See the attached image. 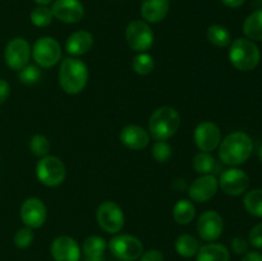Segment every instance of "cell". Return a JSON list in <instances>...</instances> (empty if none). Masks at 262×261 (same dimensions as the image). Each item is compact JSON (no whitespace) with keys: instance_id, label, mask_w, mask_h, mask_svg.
Listing matches in <instances>:
<instances>
[{"instance_id":"f1b7e54d","label":"cell","mask_w":262,"mask_h":261,"mask_svg":"<svg viewBox=\"0 0 262 261\" xmlns=\"http://www.w3.org/2000/svg\"><path fill=\"white\" fill-rule=\"evenodd\" d=\"M154 67H155V63H154V58L145 53H140L133 58L132 61V68L133 71L136 72L140 76H147L151 72L154 71Z\"/></svg>"},{"instance_id":"ba28073f","label":"cell","mask_w":262,"mask_h":261,"mask_svg":"<svg viewBox=\"0 0 262 261\" xmlns=\"http://www.w3.org/2000/svg\"><path fill=\"white\" fill-rule=\"evenodd\" d=\"M109 250L120 261H135L143 253V245L130 234H117L110 240Z\"/></svg>"},{"instance_id":"f546056e","label":"cell","mask_w":262,"mask_h":261,"mask_svg":"<svg viewBox=\"0 0 262 261\" xmlns=\"http://www.w3.org/2000/svg\"><path fill=\"white\" fill-rule=\"evenodd\" d=\"M192 164H193V169L199 174H210L215 166V159L210 153L200 151L194 155Z\"/></svg>"},{"instance_id":"7a4b0ae2","label":"cell","mask_w":262,"mask_h":261,"mask_svg":"<svg viewBox=\"0 0 262 261\" xmlns=\"http://www.w3.org/2000/svg\"><path fill=\"white\" fill-rule=\"evenodd\" d=\"M89 82V68L77 58H67L59 68V84L69 95H77L86 87Z\"/></svg>"},{"instance_id":"277c9868","label":"cell","mask_w":262,"mask_h":261,"mask_svg":"<svg viewBox=\"0 0 262 261\" xmlns=\"http://www.w3.org/2000/svg\"><path fill=\"white\" fill-rule=\"evenodd\" d=\"M260 49L253 41L248 38H237L230 42L229 61L238 71H253L260 63Z\"/></svg>"},{"instance_id":"83f0119b","label":"cell","mask_w":262,"mask_h":261,"mask_svg":"<svg viewBox=\"0 0 262 261\" xmlns=\"http://www.w3.org/2000/svg\"><path fill=\"white\" fill-rule=\"evenodd\" d=\"M30 19L33 26L43 28L51 25V22L54 19V15L51 13L50 8H48L46 5H37V8H35L31 12Z\"/></svg>"},{"instance_id":"74e56055","label":"cell","mask_w":262,"mask_h":261,"mask_svg":"<svg viewBox=\"0 0 262 261\" xmlns=\"http://www.w3.org/2000/svg\"><path fill=\"white\" fill-rule=\"evenodd\" d=\"M10 95V86L5 79L0 78V105L4 104Z\"/></svg>"},{"instance_id":"ffe728a7","label":"cell","mask_w":262,"mask_h":261,"mask_svg":"<svg viewBox=\"0 0 262 261\" xmlns=\"http://www.w3.org/2000/svg\"><path fill=\"white\" fill-rule=\"evenodd\" d=\"M169 0H143L141 4V15L147 23H159L169 13Z\"/></svg>"},{"instance_id":"2e32d148","label":"cell","mask_w":262,"mask_h":261,"mask_svg":"<svg viewBox=\"0 0 262 261\" xmlns=\"http://www.w3.org/2000/svg\"><path fill=\"white\" fill-rule=\"evenodd\" d=\"M50 9L54 18L63 23H77L84 15L83 4L79 0H54Z\"/></svg>"},{"instance_id":"4fadbf2b","label":"cell","mask_w":262,"mask_h":261,"mask_svg":"<svg viewBox=\"0 0 262 261\" xmlns=\"http://www.w3.org/2000/svg\"><path fill=\"white\" fill-rule=\"evenodd\" d=\"M20 219L26 227L31 229L42 227L43 223L46 222L48 217V210H46L45 204L40 199L36 197H30L25 200L20 205Z\"/></svg>"},{"instance_id":"484cf974","label":"cell","mask_w":262,"mask_h":261,"mask_svg":"<svg viewBox=\"0 0 262 261\" xmlns=\"http://www.w3.org/2000/svg\"><path fill=\"white\" fill-rule=\"evenodd\" d=\"M176 251L182 257L191 258L197 253L200 248V243L196 237L191 234H181L176 240Z\"/></svg>"},{"instance_id":"4dcf8cb0","label":"cell","mask_w":262,"mask_h":261,"mask_svg":"<svg viewBox=\"0 0 262 261\" xmlns=\"http://www.w3.org/2000/svg\"><path fill=\"white\" fill-rule=\"evenodd\" d=\"M50 141L48 137L42 135H35L30 140V150L31 153L38 158H43L49 154L50 151Z\"/></svg>"},{"instance_id":"603a6c76","label":"cell","mask_w":262,"mask_h":261,"mask_svg":"<svg viewBox=\"0 0 262 261\" xmlns=\"http://www.w3.org/2000/svg\"><path fill=\"white\" fill-rule=\"evenodd\" d=\"M243 32L251 41H262V9L255 10L246 18Z\"/></svg>"},{"instance_id":"44dd1931","label":"cell","mask_w":262,"mask_h":261,"mask_svg":"<svg viewBox=\"0 0 262 261\" xmlns=\"http://www.w3.org/2000/svg\"><path fill=\"white\" fill-rule=\"evenodd\" d=\"M196 261H229V250L220 243H209L199 248Z\"/></svg>"},{"instance_id":"6da1fadb","label":"cell","mask_w":262,"mask_h":261,"mask_svg":"<svg viewBox=\"0 0 262 261\" xmlns=\"http://www.w3.org/2000/svg\"><path fill=\"white\" fill-rule=\"evenodd\" d=\"M253 151V142L245 132L228 135L219 145V158L223 164L237 166L246 163Z\"/></svg>"},{"instance_id":"1f68e13d","label":"cell","mask_w":262,"mask_h":261,"mask_svg":"<svg viewBox=\"0 0 262 261\" xmlns=\"http://www.w3.org/2000/svg\"><path fill=\"white\" fill-rule=\"evenodd\" d=\"M18 78L25 84H33L41 78L40 67L33 66V64H27L18 72Z\"/></svg>"},{"instance_id":"8d00e7d4","label":"cell","mask_w":262,"mask_h":261,"mask_svg":"<svg viewBox=\"0 0 262 261\" xmlns=\"http://www.w3.org/2000/svg\"><path fill=\"white\" fill-rule=\"evenodd\" d=\"M140 261H164V255L159 250H150L141 255Z\"/></svg>"},{"instance_id":"836d02e7","label":"cell","mask_w":262,"mask_h":261,"mask_svg":"<svg viewBox=\"0 0 262 261\" xmlns=\"http://www.w3.org/2000/svg\"><path fill=\"white\" fill-rule=\"evenodd\" d=\"M152 156L159 163H166L171 158V147L166 141H156L152 146Z\"/></svg>"},{"instance_id":"5b68a950","label":"cell","mask_w":262,"mask_h":261,"mask_svg":"<svg viewBox=\"0 0 262 261\" xmlns=\"http://www.w3.org/2000/svg\"><path fill=\"white\" fill-rule=\"evenodd\" d=\"M67 169L63 161L56 156L46 155L36 164V177L48 187H58L64 182Z\"/></svg>"},{"instance_id":"ee69618b","label":"cell","mask_w":262,"mask_h":261,"mask_svg":"<svg viewBox=\"0 0 262 261\" xmlns=\"http://www.w3.org/2000/svg\"><path fill=\"white\" fill-rule=\"evenodd\" d=\"M79 261H81V260H79Z\"/></svg>"},{"instance_id":"ac0fdd59","label":"cell","mask_w":262,"mask_h":261,"mask_svg":"<svg viewBox=\"0 0 262 261\" xmlns=\"http://www.w3.org/2000/svg\"><path fill=\"white\" fill-rule=\"evenodd\" d=\"M120 142L130 150H143L150 143V133L142 127L128 124L120 130Z\"/></svg>"},{"instance_id":"9c48e42d","label":"cell","mask_w":262,"mask_h":261,"mask_svg":"<svg viewBox=\"0 0 262 261\" xmlns=\"http://www.w3.org/2000/svg\"><path fill=\"white\" fill-rule=\"evenodd\" d=\"M32 56L40 68H51L56 66L61 58L60 44L54 37L43 36L33 44Z\"/></svg>"},{"instance_id":"7c38bea8","label":"cell","mask_w":262,"mask_h":261,"mask_svg":"<svg viewBox=\"0 0 262 261\" xmlns=\"http://www.w3.org/2000/svg\"><path fill=\"white\" fill-rule=\"evenodd\" d=\"M196 228L200 238H202L206 242H214L223 234L224 220L220 216L219 212L209 210V211H205L200 215Z\"/></svg>"},{"instance_id":"3957f363","label":"cell","mask_w":262,"mask_h":261,"mask_svg":"<svg viewBox=\"0 0 262 261\" xmlns=\"http://www.w3.org/2000/svg\"><path fill=\"white\" fill-rule=\"evenodd\" d=\"M181 127V115L174 107H158L148 119V133L156 141H166L173 137Z\"/></svg>"},{"instance_id":"52a82bcc","label":"cell","mask_w":262,"mask_h":261,"mask_svg":"<svg viewBox=\"0 0 262 261\" xmlns=\"http://www.w3.org/2000/svg\"><path fill=\"white\" fill-rule=\"evenodd\" d=\"M96 220L99 227L110 234L120 232L124 227V212L122 207L114 201H104L96 210Z\"/></svg>"},{"instance_id":"5bb4252c","label":"cell","mask_w":262,"mask_h":261,"mask_svg":"<svg viewBox=\"0 0 262 261\" xmlns=\"http://www.w3.org/2000/svg\"><path fill=\"white\" fill-rule=\"evenodd\" d=\"M194 143L205 153L214 151L222 142V132L212 122H202L196 127L193 133Z\"/></svg>"},{"instance_id":"d6986e66","label":"cell","mask_w":262,"mask_h":261,"mask_svg":"<svg viewBox=\"0 0 262 261\" xmlns=\"http://www.w3.org/2000/svg\"><path fill=\"white\" fill-rule=\"evenodd\" d=\"M94 45V36L86 30H79L72 33L66 41L67 53L72 56H81L89 53Z\"/></svg>"},{"instance_id":"f6af8a7d","label":"cell","mask_w":262,"mask_h":261,"mask_svg":"<svg viewBox=\"0 0 262 261\" xmlns=\"http://www.w3.org/2000/svg\"><path fill=\"white\" fill-rule=\"evenodd\" d=\"M101 261H102V260H101Z\"/></svg>"},{"instance_id":"4316f807","label":"cell","mask_w":262,"mask_h":261,"mask_svg":"<svg viewBox=\"0 0 262 261\" xmlns=\"http://www.w3.org/2000/svg\"><path fill=\"white\" fill-rule=\"evenodd\" d=\"M243 205L251 215L262 217V188H256L247 192L243 199Z\"/></svg>"},{"instance_id":"9a60e30c","label":"cell","mask_w":262,"mask_h":261,"mask_svg":"<svg viewBox=\"0 0 262 261\" xmlns=\"http://www.w3.org/2000/svg\"><path fill=\"white\" fill-rule=\"evenodd\" d=\"M217 188L219 182L216 177L212 174H202L188 187V196L192 201L202 204L211 200L216 194Z\"/></svg>"},{"instance_id":"30bf717a","label":"cell","mask_w":262,"mask_h":261,"mask_svg":"<svg viewBox=\"0 0 262 261\" xmlns=\"http://www.w3.org/2000/svg\"><path fill=\"white\" fill-rule=\"evenodd\" d=\"M31 55V46L23 37H14L7 44L4 50V60L13 71L19 72L28 64Z\"/></svg>"},{"instance_id":"7bdbcfd3","label":"cell","mask_w":262,"mask_h":261,"mask_svg":"<svg viewBox=\"0 0 262 261\" xmlns=\"http://www.w3.org/2000/svg\"><path fill=\"white\" fill-rule=\"evenodd\" d=\"M258 158H260V160L262 163V146L260 147V150H258Z\"/></svg>"},{"instance_id":"e0dca14e","label":"cell","mask_w":262,"mask_h":261,"mask_svg":"<svg viewBox=\"0 0 262 261\" xmlns=\"http://www.w3.org/2000/svg\"><path fill=\"white\" fill-rule=\"evenodd\" d=\"M50 252L55 261H79L81 258L78 243L69 235L56 237L51 243Z\"/></svg>"},{"instance_id":"e575fe53","label":"cell","mask_w":262,"mask_h":261,"mask_svg":"<svg viewBox=\"0 0 262 261\" xmlns=\"http://www.w3.org/2000/svg\"><path fill=\"white\" fill-rule=\"evenodd\" d=\"M250 243L256 248H262V223L256 224L250 230Z\"/></svg>"},{"instance_id":"8992f818","label":"cell","mask_w":262,"mask_h":261,"mask_svg":"<svg viewBox=\"0 0 262 261\" xmlns=\"http://www.w3.org/2000/svg\"><path fill=\"white\" fill-rule=\"evenodd\" d=\"M125 40L132 50L145 53L154 45L155 35L147 22L137 19L132 20L125 28Z\"/></svg>"},{"instance_id":"f35d334b","label":"cell","mask_w":262,"mask_h":261,"mask_svg":"<svg viewBox=\"0 0 262 261\" xmlns=\"http://www.w3.org/2000/svg\"><path fill=\"white\" fill-rule=\"evenodd\" d=\"M242 261H262V253L257 251H252V252H247Z\"/></svg>"},{"instance_id":"b9f144b4","label":"cell","mask_w":262,"mask_h":261,"mask_svg":"<svg viewBox=\"0 0 262 261\" xmlns=\"http://www.w3.org/2000/svg\"><path fill=\"white\" fill-rule=\"evenodd\" d=\"M33 2H35L37 5H48L50 4L53 0H33Z\"/></svg>"},{"instance_id":"d590c367","label":"cell","mask_w":262,"mask_h":261,"mask_svg":"<svg viewBox=\"0 0 262 261\" xmlns=\"http://www.w3.org/2000/svg\"><path fill=\"white\" fill-rule=\"evenodd\" d=\"M232 248L237 255L248 252V242L242 237H235L232 240Z\"/></svg>"},{"instance_id":"60d3db41","label":"cell","mask_w":262,"mask_h":261,"mask_svg":"<svg viewBox=\"0 0 262 261\" xmlns=\"http://www.w3.org/2000/svg\"><path fill=\"white\" fill-rule=\"evenodd\" d=\"M224 5L229 8H239L246 3V0H220Z\"/></svg>"},{"instance_id":"7402d4cb","label":"cell","mask_w":262,"mask_h":261,"mask_svg":"<svg viewBox=\"0 0 262 261\" xmlns=\"http://www.w3.org/2000/svg\"><path fill=\"white\" fill-rule=\"evenodd\" d=\"M106 241L100 235H90L84 240L82 250H83L86 261H101L106 250Z\"/></svg>"},{"instance_id":"8fae6325","label":"cell","mask_w":262,"mask_h":261,"mask_svg":"<svg viewBox=\"0 0 262 261\" xmlns=\"http://www.w3.org/2000/svg\"><path fill=\"white\" fill-rule=\"evenodd\" d=\"M219 187L223 192L229 196H241L247 191L250 186V178L243 171L242 169H238L232 166L220 174V178L217 179Z\"/></svg>"},{"instance_id":"d4e9b609","label":"cell","mask_w":262,"mask_h":261,"mask_svg":"<svg viewBox=\"0 0 262 261\" xmlns=\"http://www.w3.org/2000/svg\"><path fill=\"white\" fill-rule=\"evenodd\" d=\"M206 37L210 44L216 48H227L232 42L229 30L223 25H211L206 31Z\"/></svg>"},{"instance_id":"d6a6232c","label":"cell","mask_w":262,"mask_h":261,"mask_svg":"<svg viewBox=\"0 0 262 261\" xmlns=\"http://www.w3.org/2000/svg\"><path fill=\"white\" fill-rule=\"evenodd\" d=\"M33 232L31 228H20L15 232L14 238H13V242H14V246L17 248H20V250H25V248L30 247L33 242Z\"/></svg>"},{"instance_id":"cb8c5ba5","label":"cell","mask_w":262,"mask_h":261,"mask_svg":"<svg viewBox=\"0 0 262 261\" xmlns=\"http://www.w3.org/2000/svg\"><path fill=\"white\" fill-rule=\"evenodd\" d=\"M196 216V209L193 202L189 200L182 199L176 202L173 207V217L178 224L188 225Z\"/></svg>"},{"instance_id":"ab89813d","label":"cell","mask_w":262,"mask_h":261,"mask_svg":"<svg viewBox=\"0 0 262 261\" xmlns=\"http://www.w3.org/2000/svg\"><path fill=\"white\" fill-rule=\"evenodd\" d=\"M171 187H173L177 192H181V191H183V189H186L187 183L183 178H177V179H174Z\"/></svg>"}]
</instances>
